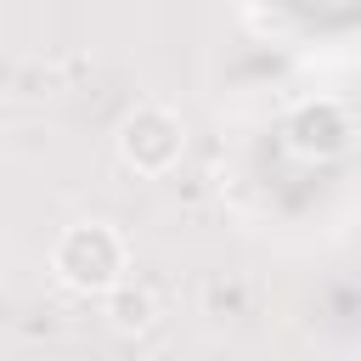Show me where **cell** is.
I'll use <instances>...</instances> for the list:
<instances>
[{"label": "cell", "mask_w": 361, "mask_h": 361, "mask_svg": "<svg viewBox=\"0 0 361 361\" xmlns=\"http://www.w3.org/2000/svg\"><path fill=\"white\" fill-rule=\"evenodd\" d=\"M130 271V248L107 220H73L51 243V276L79 299H107Z\"/></svg>", "instance_id": "cell-1"}, {"label": "cell", "mask_w": 361, "mask_h": 361, "mask_svg": "<svg viewBox=\"0 0 361 361\" xmlns=\"http://www.w3.org/2000/svg\"><path fill=\"white\" fill-rule=\"evenodd\" d=\"M113 141H118L124 169H135V175H169L180 164V152H186V124L169 107L141 102L135 113H124V124H118Z\"/></svg>", "instance_id": "cell-2"}, {"label": "cell", "mask_w": 361, "mask_h": 361, "mask_svg": "<svg viewBox=\"0 0 361 361\" xmlns=\"http://www.w3.org/2000/svg\"><path fill=\"white\" fill-rule=\"evenodd\" d=\"M152 316H158V299H152V288H141V282H118L113 293H107V322L118 327V333H141V327H152Z\"/></svg>", "instance_id": "cell-3"}]
</instances>
